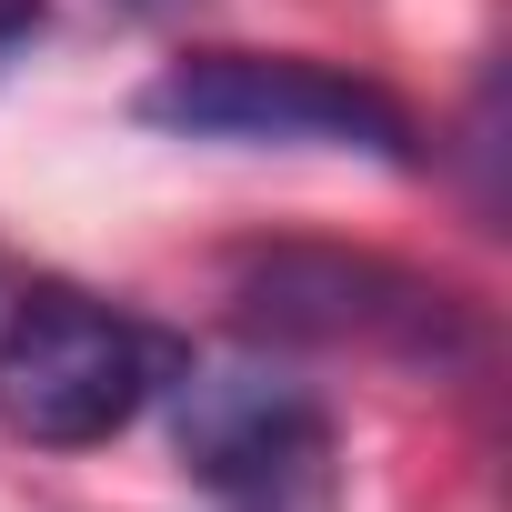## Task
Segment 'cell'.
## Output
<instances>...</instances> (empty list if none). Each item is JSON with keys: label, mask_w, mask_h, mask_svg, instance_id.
Here are the masks:
<instances>
[{"label": "cell", "mask_w": 512, "mask_h": 512, "mask_svg": "<svg viewBox=\"0 0 512 512\" xmlns=\"http://www.w3.org/2000/svg\"><path fill=\"white\" fill-rule=\"evenodd\" d=\"M221 302L251 342H282V352H372V362H462L472 352V322L442 282L382 262V251H332V241L231 251Z\"/></svg>", "instance_id": "1"}, {"label": "cell", "mask_w": 512, "mask_h": 512, "mask_svg": "<svg viewBox=\"0 0 512 512\" xmlns=\"http://www.w3.org/2000/svg\"><path fill=\"white\" fill-rule=\"evenodd\" d=\"M21 41H41V0H0V61H11Z\"/></svg>", "instance_id": "5"}, {"label": "cell", "mask_w": 512, "mask_h": 512, "mask_svg": "<svg viewBox=\"0 0 512 512\" xmlns=\"http://www.w3.org/2000/svg\"><path fill=\"white\" fill-rule=\"evenodd\" d=\"M171 452L191 482H211L231 502H292L322 482L332 422L282 372H191L171 402Z\"/></svg>", "instance_id": "4"}, {"label": "cell", "mask_w": 512, "mask_h": 512, "mask_svg": "<svg viewBox=\"0 0 512 512\" xmlns=\"http://www.w3.org/2000/svg\"><path fill=\"white\" fill-rule=\"evenodd\" d=\"M151 131L181 141H262V151H372L412 161V111L302 51H191L141 91Z\"/></svg>", "instance_id": "3"}, {"label": "cell", "mask_w": 512, "mask_h": 512, "mask_svg": "<svg viewBox=\"0 0 512 512\" xmlns=\"http://www.w3.org/2000/svg\"><path fill=\"white\" fill-rule=\"evenodd\" d=\"M171 382V342L91 292H21L0 312V432L41 452H91Z\"/></svg>", "instance_id": "2"}, {"label": "cell", "mask_w": 512, "mask_h": 512, "mask_svg": "<svg viewBox=\"0 0 512 512\" xmlns=\"http://www.w3.org/2000/svg\"><path fill=\"white\" fill-rule=\"evenodd\" d=\"M121 11H181V0H121Z\"/></svg>", "instance_id": "6"}]
</instances>
